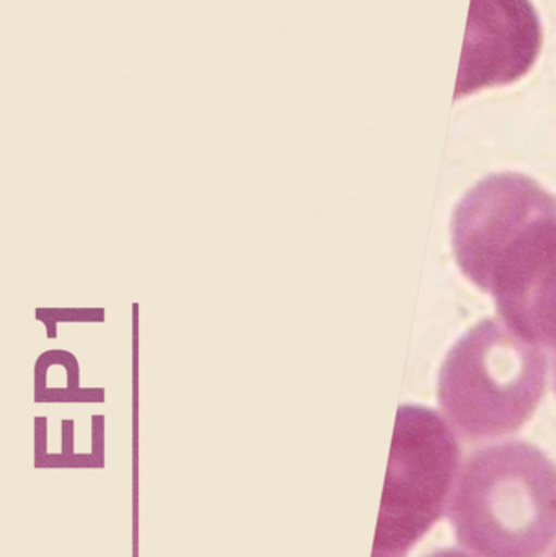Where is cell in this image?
<instances>
[{
	"label": "cell",
	"mask_w": 556,
	"mask_h": 557,
	"mask_svg": "<svg viewBox=\"0 0 556 557\" xmlns=\"http://www.w3.org/2000/svg\"><path fill=\"white\" fill-rule=\"evenodd\" d=\"M457 264L493 295L512 333L556 347V198L528 176L499 173L454 211Z\"/></svg>",
	"instance_id": "1"
},
{
	"label": "cell",
	"mask_w": 556,
	"mask_h": 557,
	"mask_svg": "<svg viewBox=\"0 0 556 557\" xmlns=\"http://www.w3.org/2000/svg\"><path fill=\"white\" fill-rule=\"evenodd\" d=\"M456 435L423 406L398 409L372 557H407L443 517L459 470Z\"/></svg>",
	"instance_id": "4"
},
{
	"label": "cell",
	"mask_w": 556,
	"mask_h": 557,
	"mask_svg": "<svg viewBox=\"0 0 556 557\" xmlns=\"http://www.w3.org/2000/svg\"><path fill=\"white\" fill-rule=\"evenodd\" d=\"M552 557H556V552L554 553V555H552Z\"/></svg>",
	"instance_id": "8"
},
{
	"label": "cell",
	"mask_w": 556,
	"mask_h": 557,
	"mask_svg": "<svg viewBox=\"0 0 556 557\" xmlns=\"http://www.w3.org/2000/svg\"><path fill=\"white\" fill-rule=\"evenodd\" d=\"M447 516L457 542L482 557H542L556 540V465L529 442L473 451Z\"/></svg>",
	"instance_id": "2"
},
{
	"label": "cell",
	"mask_w": 556,
	"mask_h": 557,
	"mask_svg": "<svg viewBox=\"0 0 556 557\" xmlns=\"http://www.w3.org/2000/svg\"><path fill=\"white\" fill-rule=\"evenodd\" d=\"M554 352L556 354V347L554 349ZM555 389H556V359H555Z\"/></svg>",
	"instance_id": "7"
},
{
	"label": "cell",
	"mask_w": 556,
	"mask_h": 557,
	"mask_svg": "<svg viewBox=\"0 0 556 557\" xmlns=\"http://www.w3.org/2000/svg\"><path fill=\"white\" fill-rule=\"evenodd\" d=\"M541 39L529 0H473L456 98L518 81L534 64Z\"/></svg>",
	"instance_id": "5"
},
{
	"label": "cell",
	"mask_w": 556,
	"mask_h": 557,
	"mask_svg": "<svg viewBox=\"0 0 556 557\" xmlns=\"http://www.w3.org/2000/svg\"><path fill=\"white\" fill-rule=\"evenodd\" d=\"M427 557H473V556L467 555V553L462 552V549L443 548V549H437V552L431 553V555L427 556Z\"/></svg>",
	"instance_id": "6"
},
{
	"label": "cell",
	"mask_w": 556,
	"mask_h": 557,
	"mask_svg": "<svg viewBox=\"0 0 556 557\" xmlns=\"http://www.w3.org/2000/svg\"><path fill=\"white\" fill-rule=\"evenodd\" d=\"M547 359L506 324L485 320L447 354L440 373V405L467 441L518 432L545 393Z\"/></svg>",
	"instance_id": "3"
}]
</instances>
